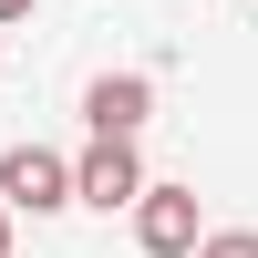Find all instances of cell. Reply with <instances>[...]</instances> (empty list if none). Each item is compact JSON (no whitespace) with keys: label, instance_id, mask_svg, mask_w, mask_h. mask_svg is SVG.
Here are the masks:
<instances>
[{"label":"cell","instance_id":"obj_4","mask_svg":"<svg viewBox=\"0 0 258 258\" xmlns=\"http://www.w3.org/2000/svg\"><path fill=\"white\" fill-rule=\"evenodd\" d=\"M145 114H155V73H93L83 83V124L93 135H145Z\"/></svg>","mask_w":258,"mask_h":258},{"label":"cell","instance_id":"obj_1","mask_svg":"<svg viewBox=\"0 0 258 258\" xmlns=\"http://www.w3.org/2000/svg\"><path fill=\"white\" fill-rule=\"evenodd\" d=\"M0 207H11V217H62V207H73V155L11 145V155H0Z\"/></svg>","mask_w":258,"mask_h":258},{"label":"cell","instance_id":"obj_3","mask_svg":"<svg viewBox=\"0 0 258 258\" xmlns=\"http://www.w3.org/2000/svg\"><path fill=\"white\" fill-rule=\"evenodd\" d=\"M135 186H145V155H135V135H93L73 155V207H135Z\"/></svg>","mask_w":258,"mask_h":258},{"label":"cell","instance_id":"obj_5","mask_svg":"<svg viewBox=\"0 0 258 258\" xmlns=\"http://www.w3.org/2000/svg\"><path fill=\"white\" fill-rule=\"evenodd\" d=\"M186 258H258V227H197Z\"/></svg>","mask_w":258,"mask_h":258},{"label":"cell","instance_id":"obj_7","mask_svg":"<svg viewBox=\"0 0 258 258\" xmlns=\"http://www.w3.org/2000/svg\"><path fill=\"white\" fill-rule=\"evenodd\" d=\"M11 227H21V217H11V207H0V258H11Z\"/></svg>","mask_w":258,"mask_h":258},{"label":"cell","instance_id":"obj_6","mask_svg":"<svg viewBox=\"0 0 258 258\" xmlns=\"http://www.w3.org/2000/svg\"><path fill=\"white\" fill-rule=\"evenodd\" d=\"M31 11H41V0H0V31H11V21H31Z\"/></svg>","mask_w":258,"mask_h":258},{"label":"cell","instance_id":"obj_2","mask_svg":"<svg viewBox=\"0 0 258 258\" xmlns=\"http://www.w3.org/2000/svg\"><path fill=\"white\" fill-rule=\"evenodd\" d=\"M124 217H135V248L145 258H186V248H197V186H155V176H145L135 186V207H124Z\"/></svg>","mask_w":258,"mask_h":258}]
</instances>
